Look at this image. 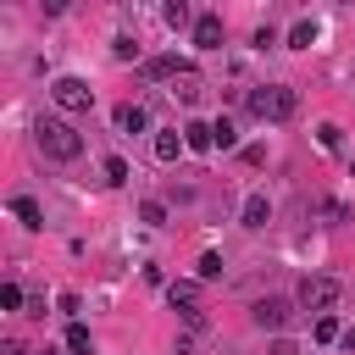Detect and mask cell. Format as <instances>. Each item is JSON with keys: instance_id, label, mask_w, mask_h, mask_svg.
I'll return each mask as SVG.
<instances>
[{"instance_id": "obj_3", "label": "cell", "mask_w": 355, "mask_h": 355, "mask_svg": "<svg viewBox=\"0 0 355 355\" xmlns=\"http://www.w3.org/2000/svg\"><path fill=\"white\" fill-rule=\"evenodd\" d=\"M338 294H344V288H338V277H322V272H311V277L300 283L294 305H300V311H316V316H327V311L338 305Z\"/></svg>"}, {"instance_id": "obj_22", "label": "cell", "mask_w": 355, "mask_h": 355, "mask_svg": "<svg viewBox=\"0 0 355 355\" xmlns=\"http://www.w3.org/2000/svg\"><path fill=\"white\" fill-rule=\"evenodd\" d=\"M161 17H166V28H189V6H183V0H172Z\"/></svg>"}, {"instance_id": "obj_5", "label": "cell", "mask_w": 355, "mask_h": 355, "mask_svg": "<svg viewBox=\"0 0 355 355\" xmlns=\"http://www.w3.org/2000/svg\"><path fill=\"white\" fill-rule=\"evenodd\" d=\"M255 327H266V333H283L288 322H294V300H277V294H266V300H255Z\"/></svg>"}, {"instance_id": "obj_25", "label": "cell", "mask_w": 355, "mask_h": 355, "mask_svg": "<svg viewBox=\"0 0 355 355\" xmlns=\"http://www.w3.org/2000/svg\"><path fill=\"white\" fill-rule=\"evenodd\" d=\"M111 55H116V61H139V44H133V39H116Z\"/></svg>"}, {"instance_id": "obj_24", "label": "cell", "mask_w": 355, "mask_h": 355, "mask_svg": "<svg viewBox=\"0 0 355 355\" xmlns=\"http://www.w3.org/2000/svg\"><path fill=\"white\" fill-rule=\"evenodd\" d=\"M200 277H222V255H216V250L200 255Z\"/></svg>"}, {"instance_id": "obj_10", "label": "cell", "mask_w": 355, "mask_h": 355, "mask_svg": "<svg viewBox=\"0 0 355 355\" xmlns=\"http://www.w3.org/2000/svg\"><path fill=\"white\" fill-rule=\"evenodd\" d=\"M116 128H122V133H144V128H150V111L128 100V105H116Z\"/></svg>"}, {"instance_id": "obj_17", "label": "cell", "mask_w": 355, "mask_h": 355, "mask_svg": "<svg viewBox=\"0 0 355 355\" xmlns=\"http://www.w3.org/2000/svg\"><path fill=\"white\" fill-rule=\"evenodd\" d=\"M211 133H216V150H233V144H239V128H233L227 116H216V122H211Z\"/></svg>"}, {"instance_id": "obj_26", "label": "cell", "mask_w": 355, "mask_h": 355, "mask_svg": "<svg viewBox=\"0 0 355 355\" xmlns=\"http://www.w3.org/2000/svg\"><path fill=\"white\" fill-rule=\"evenodd\" d=\"M39 355H61V349H39Z\"/></svg>"}, {"instance_id": "obj_20", "label": "cell", "mask_w": 355, "mask_h": 355, "mask_svg": "<svg viewBox=\"0 0 355 355\" xmlns=\"http://www.w3.org/2000/svg\"><path fill=\"white\" fill-rule=\"evenodd\" d=\"M133 172H128V161L122 155H105V183H128Z\"/></svg>"}, {"instance_id": "obj_21", "label": "cell", "mask_w": 355, "mask_h": 355, "mask_svg": "<svg viewBox=\"0 0 355 355\" xmlns=\"http://www.w3.org/2000/svg\"><path fill=\"white\" fill-rule=\"evenodd\" d=\"M0 311H22V283H0Z\"/></svg>"}, {"instance_id": "obj_7", "label": "cell", "mask_w": 355, "mask_h": 355, "mask_svg": "<svg viewBox=\"0 0 355 355\" xmlns=\"http://www.w3.org/2000/svg\"><path fill=\"white\" fill-rule=\"evenodd\" d=\"M239 222H244L250 233H261V227L272 222V200H266V194H250V200H244V211H239Z\"/></svg>"}, {"instance_id": "obj_23", "label": "cell", "mask_w": 355, "mask_h": 355, "mask_svg": "<svg viewBox=\"0 0 355 355\" xmlns=\"http://www.w3.org/2000/svg\"><path fill=\"white\" fill-rule=\"evenodd\" d=\"M139 216H144L150 227H161V222H166V205H161V200H144V205H139Z\"/></svg>"}, {"instance_id": "obj_14", "label": "cell", "mask_w": 355, "mask_h": 355, "mask_svg": "<svg viewBox=\"0 0 355 355\" xmlns=\"http://www.w3.org/2000/svg\"><path fill=\"white\" fill-rule=\"evenodd\" d=\"M89 349H94L89 327H83V322H72V327H67V355H89Z\"/></svg>"}, {"instance_id": "obj_15", "label": "cell", "mask_w": 355, "mask_h": 355, "mask_svg": "<svg viewBox=\"0 0 355 355\" xmlns=\"http://www.w3.org/2000/svg\"><path fill=\"white\" fill-rule=\"evenodd\" d=\"M316 44V22H294L288 28V50H311Z\"/></svg>"}, {"instance_id": "obj_1", "label": "cell", "mask_w": 355, "mask_h": 355, "mask_svg": "<svg viewBox=\"0 0 355 355\" xmlns=\"http://www.w3.org/2000/svg\"><path fill=\"white\" fill-rule=\"evenodd\" d=\"M33 139H39V150H44L50 161H78V155H83V133H78L72 122H61V116H44V122L33 128Z\"/></svg>"}, {"instance_id": "obj_11", "label": "cell", "mask_w": 355, "mask_h": 355, "mask_svg": "<svg viewBox=\"0 0 355 355\" xmlns=\"http://www.w3.org/2000/svg\"><path fill=\"white\" fill-rule=\"evenodd\" d=\"M11 216H17L22 227H44V211H39L33 194H17V200H11Z\"/></svg>"}, {"instance_id": "obj_4", "label": "cell", "mask_w": 355, "mask_h": 355, "mask_svg": "<svg viewBox=\"0 0 355 355\" xmlns=\"http://www.w3.org/2000/svg\"><path fill=\"white\" fill-rule=\"evenodd\" d=\"M50 100H55L61 111H89V105H94V89H89L83 78H55V83H50Z\"/></svg>"}, {"instance_id": "obj_16", "label": "cell", "mask_w": 355, "mask_h": 355, "mask_svg": "<svg viewBox=\"0 0 355 355\" xmlns=\"http://www.w3.org/2000/svg\"><path fill=\"white\" fill-rule=\"evenodd\" d=\"M200 89H205V83H200V72H183V78L172 83V94H178V100H189V105L200 100Z\"/></svg>"}, {"instance_id": "obj_9", "label": "cell", "mask_w": 355, "mask_h": 355, "mask_svg": "<svg viewBox=\"0 0 355 355\" xmlns=\"http://www.w3.org/2000/svg\"><path fill=\"white\" fill-rule=\"evenodd\" d=\"M194 44H200V50H216V44H222V17H211V11L194 17Z\"/></svg>"}, {"instance_id": "obj_8", "label": "cell", "mask_w": 355, "mask_h": 355, "mask_svg": "<svg viewBox=\"0 0 355 355\" xmlns=\"http://www.w3.org/2000/svg\"><path fill=\"white\" fill-rule=\"evenodd\" d=\"M183 72H194V67L178 61V55H150V61H144V78H172V83H178Z\"/></svg>"}, {"instance_id": "obj_13", "label": "cell", "mask_w": 355, "mask_h": 355, "mask_svg": "<svg viewBox=\"0 0 355 355\" xmlns=\"http://www.w3.org/2000/svg\"><path fill=\"white\" fill-rule=\"evenodd\" d=\"M189 144H183V133L172 128V133H155V161H178Z\"/></svg>"}, {"instance_id": "obj_18", "label": "cell", "mask_w": 355, "mask_h": 355, "mask_svg": "<svg viewBox=\"0 0 355 355\" xmlns=\"http://www.w3.org/2000/svg\"><path fill=\"white\" fill-rule=\"evenodd\" d=\"M333 338H344L338 316H316V344H333Z\"/></svg>"}, {"instance_id": "obj_2", "label": "cell", "mask_w": 355, "mask_h": 355, "mask_svg": "<svg viewBox=\"0 0 355 355\" xmlns=\"http://www.w3.org/2000/svg\"><path fill=\"white\" fill-rule=\"evenodd\" d=\"M250 111H255L261 122H288V116L300 111V94H294L288 83H266V89L250 94Z\"/></svg>"}, {"instance_id": "obj_12", "label": "cell", "mask_w": 355, "mask_h": 355, "mask_svg": "<svg viewBox=\"0 0 355 355\" xmlns=\"http://www.w3.org/2000/svg\"><path fill=\"white\" fill-rule=\"evenodd\" d=\"M183 144H189V150H200V155H205V150H216V133H211V128H205V122H189V128H183Z\"/></svg>"}, {"instance_id": "obj_19", "label": "cell", "mask_w": 355, "mask_h": 355, "mask_svg": "<svg viewBox=\"0 0 355 355\" xmlns=\"http://www.w3.org/2000/svg\"><path fill=\"white\" fill-rule=\"evenodd\" d=\"M338 139H344L338 122H322V128H316V144H322V150H338Z\"/></svg>"}, {"instance_id": "obj_6", "label": "cell", "mask_w": 355, "mask_h": 355, "mask_svg": "<svg viewBox=\"0 0 355 355\" xmlns=\"http://www.w3.org/2000/svg\"><path fill=\"white\" fill-rule=\"evenodd\" d=\"M166 300H172V311H183V316L200 327V283H172Z\"/></svg>"}]
</instances>
